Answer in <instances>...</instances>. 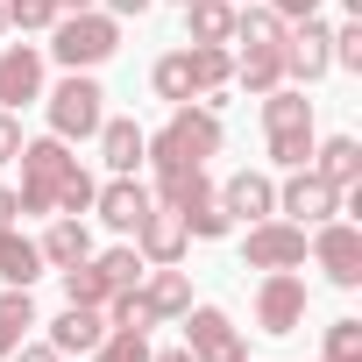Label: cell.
Instances as JSON below:
<instances>
[{"label":"cell","instance_id":"cell-29","mask_svg":"<svg viewBox=\"0 0 362 362\" xmlns=\"http://www.w3.org/2000/svg\"><path fill=\"white\" fill-rule=\"evenodd\" d=\"M284 15L270 8V0H242V8H235V43H284Z\"/></svg>","mask_w":362,"mask_h":362},{"label":"cell","instance_id":"cell-27","mask_svg":"<svg viewBox=\"0 0 362 362\" xmlns=\"http://www.w3.org/2000/svg\"><path fill=\"white\" fill-rule=\"evenodd\" d=\"M277 128H313V100H305V86H277V93H263V135H277Z\"/></svg>","mask_w":362,"mask_h":362},{"label":"cell","instance_id":"cell-47","mask_svg":"<svg viewBox=\"0 0 362 362\" xmlns=\"http://www.w3.org/2000/svg\"><path fill=\"white\" fill-rule=\"evenodd\" d=\"M242 362H256V355H242Z\"/></svg>","mask_w":362,"mask_h":362},{"label":"cell","instance_id":"cell-45","mask_svg":"<svg viewBox=\"0 0 362 362\" xmlns=\"http://www.w3.org/2000/svg\"><path fill=\"white\" fill-rule=\"evenodd\" d=\"M341 15H362V0H341Z\"/></svg>","mask_w":362,"mask_h":362},{"label":"cell","instance_id":"cell-21","mask_svg":"<svg viewBox=\"0 0 362 362\" xmlns=\"http://www.w3.org/2000/svg\"><path fill=\"white\" fill-rule=\"evenodd\" d=\"M0 277H8L15 291H29L36 277H50V263H43V249L22 235V221H15V228H0Z\"/></svg>","mask_w":362,"mask_h":362},{"label":"cell","instance_id":"cell-17","mask_svg":"<svg viewBox=\"0 0 362 362\" xmlns=\"http://www.w3.org/2000/svg\"><path fill=\"white\" fill-rule=\"evenodd\" d=\"M43 341H50L57 355H93V348L107 341V313H100V305H64Z\"/></svg>","mask_w":362,"mask_h":362},{"label":"cell","instance_id":"cell-13","mask_svg":"<svg viewBox=\"0 0 362 362\" xmlns=\"http://www.w3.org/2000/svg\"><path fill=\"white\" fill-rule=\"evenodd\" d=\"M156 199H149V185H142V177H100V192H93V214L128 242L135 228H142V214H149Z\"/></svg>","mask_w":362,"mask_h":362},{"label":"cell","instance_id":"cell-12","mask_svg":"<svg viewBox=\"0 0 362 362\" xmlns=\"http://www.w3.org/2000/svg\"><path fill=\"white\" fill-rule=\"evenodd\" d=\"M93 142H100V163H107V177H135V170L149 163V128H135V114H107Z\"/></svg>","mask_w":362,"mask_h":362},{"label":"cell","instance_id":"cell-7","mask_svg":"<svg viewBox=\"0 0 362 362\" xmlns=\"http://www.w3.org/2000/svg\"><path fill=\"white\" fill-rule=\"evenodd\" d=\"M305 305H313V291H305L298 270H263L256 277V327L263 334H298L305 327Z\"/></svg>","mask_w":362,"mask_h":362},{"label":"cell","instance_id":"cell-3","mask_svg":"<svg viewBox=\"0 0 362 362\" xmlns=\"http://www.w3.org/2000/svg\"><path fill=\"white\" fill-rule=\"evenodd\" d=\"M43 121L57 142H93L107 121V86L93 71H64L57 86H43Z\"/></svg>","mask_w":362,"mask_h":362},{"label":"cell","instance_id":"cell-23","mask_svg":"<svg viewBox=\"0 0 362 362\" xmlns=\"http://www.w3.org/2000/svg\"><path fill=\"white\" fill-rule=\"evenodd\" d=\"M185 57H192V93H199V100L235 86V50H228V43H185Z\"/></svg>","mask_w":362,"mask_h":362},{"label":"cell","instance_id":"cell-37","mask_svg":"<svg viewBox=\"0 0 362 362\" xmlns=\"http://www.w3.org/2000/svg\"><path fill=\"white\" fill-rule=\"evenodd\" d=\"M334 71H362V15H348L334 29Z\"/></svg>","mask_w":362,"mask_h":362},{"label":"cell","instance_id":"cell-48","mask_svg":"<svg viewBox=\"0 0 362 362\" xmlns=\"http://www.w3.org/2000/svg\"><path fill=\"white\" fill-rule=\"evenodd\" d=\"M177 8H185V0H177Z\"/></svg>","mask_w":362,"mask_h":362},{"label":"cell","instance_id":"cell-25","mask_svg":"<svg viewBox=\"0 0 362 362\" xmlns=\"http://www.w3.org/2000/svg\"><path fill=\"white\" fill-rule=\"evenodd\" d=\"M29 327H43V320H36V298L8 284V291H0V362H8V355L29 341Z\"/></svg>","mask_w":362,"mask_h":362},{"label":"cell","instance_id":"cell-30","mask_svg":"<svg viewBox=\"0 0 362 362\" xmlns=\"http://www.w3.org/2000/svg\"><path fill=\"white\" fill-rule=\"evenodd\" d=\"M57 284H64V305H100V313H107V298H114V284L93 270V256L71 263V270H57Z\"/></svg>","mask_w":362,"mask_h":362},{"label":"cell","instance_id":"cell-38","mask_svg":"<svg viewBox=\"0 0 362 362\" xmlns=\"http://www.w3.org/2000/svg\"><path fill=\"white\" fill-rule=\"evenodd\" d=\"M22 142H29V135H22V114L0 107V163H15V156H22Z\"/></svg>","mask_w":362,"mask_h":362},{"label":"cell","instance_id":"cell-5","mask_svg":"<svg viewBox=\"0 0 362 362\" xmlns=\"http://www.w3.org/2000/svg\"><path fill=\"white\" fill-rule=\"evenodd\" d=\"M305 256L320 263V277H327L334 291H355V284H362V228H355V221H341V214L320 221L313 242H305Z\"/></svg>","mask_w":362,"mask_h":362},{"label":"cell","instance_id":"cell-10","mask_svg":"<svg viewBox=\"0 0 362 362\" xmlns=\"http://www.w3.org/2000/svg\"><path fill=\"white\" fill-rule=\"evenodd\" d=\"M177 327H185V348H192V362H242V355H249L242 327H235L221 305H192Z\"/></svg>","mask_w":362,"mask_h":362},{"label":"cell","instance_id":"cell-15","mask_svg":"<svg viewBox=\"0 0 362 362\" xmlns=\"http://www.w3.org/2000/svg\"><path fill=\"white\" fill-rule=\"evenodd\" d=\"M142 305H149V320H156V327L185 320V313H192V270H177V263H156V270L142 277Z\"/></svg>","mask_w":362,"mask_h":362},{"label":"cell","instance_id":"cell-35","mask_svg":"<svg viewBox=\"0 0 362 362\" xmlns=\"http://www.w3.org/2000/svg\"><path fill=\"white\" fill-rule=\"evenodd\" d=\"M93 192H100V177L78 163V170L64 177V185H57V214H78V221H86V214H93Z\"/></svg>","mask_w":362,"mask_h":362},{"label":"cell","instance_id":"cell-18","mask_svg":"<svg viewBox=\"0 0 362 362\" xmlns=\"http://www.w3.org/2000/svg\"><path fill=\"white\" fill-rule=\"evenodd\" d=\"M235 86L256 93V100L277 93V86H284V43H242V50H235Z\"/></svg>","mask_w":362,"mask_h":362},{"label":"cell","instance_id":"cell-11","mask_svg":"<svg viewBox=\"0 0 362 362\" xmlns=\"http://www.w3.org/2000/svg\"><path fill=\"white\" fill-rule=\"evenodd\" d=\"M43 86H50V57L36 43H8V50H0V107H8V114L36 107Z\"/></svg>","mask_w":362,"mask_h":362},{"label":"cell","instance_id":"cell-40","mask_svg":"<svg viewBox=\"0 0 362 362\" xmlns=\"http://www.w3.org/2000/svg\"><path fill=\"white\" fill-rule=\"evenodd\" d=\"M8 362H64V355H57V348H50V341H22V348H15V355H8Z\"/></svg>","mask_w":362,"mask_h":362},{"label":"cell","instance_id":"cell-6","mask_svg":"<svg viewBox=\"0 0 362 362\" xmlns=\"http://www.w3.org/2000/svg\"><path fill=\"white\" fill-rule=\"evenodd\" d=\"M334 214H348V192H341V185H327L313 163H305V170H284V185H277V221L320 228V221H334Z\"/></svg>","mask_w":362,"mask_h":362},{"label":"cell","instance_id":"cell-32","mask_svg":"<svg viewBox=\"0 0 362 362\" xmlns=\"http://www.w3.org/2000/svg\"><path fill=\"white\" fill-rule=\"evenodd\" d=\"M313 142H320V128H277L270 135V163L277 170H305L313 163Z\"/></svg>","mask_w":362,"mask_h":362},{"label":"cell","instance_id":"cell-43","mask_svg":"<svg viewBox=\"0 0 362 362\" xmlns=\"http://www.w3.org/2000/svg\"><path fill=\"white\" fill-rule=\"evenodd\" d=\"M149 362H192V348H149Z\"/></svg>","mask_w":362,"mask_h":362},{"label":"cell","instance_id":"cell-49","mask_svg":"<svg viewBox=\"0 0 362 362\" xmlns=\"http://www.w3.org/2000/svg\"><path fill=\"white\" fill-rule=\"evenodd\" d=\"M235 8H242V0H235Z\"/></svg>","mask_w":362,"mask_h":362},{"label":"cell","instance_id":"cell-42","mask_svg":"<svg viewBox=\"0 0 362 362\" xmlns=\"http://www.w3.org/2000/svg\"><path fill=\"white\" fill-rule=\"evenodd\" d=\"M22 221V199H15V185H0V228H15Z\"/></svg>","mask_w":362,"mask_h":362},{"label":"cell","instance_id":"cell-20","mask_svg":"<svg viewBox=\"0 0 362 362\" xmlns=\"http://www.w3.org/2000/svg\"><path fill=\"white\" fill-rule=\"evenodd\" d=\"M221 185L206 177V163H192V170H156V185H149V199L156 206H170V214H192L199 199H214Z\"/></svg>","mask_w":362,"mask_h":362},{"label":"cell","instance_id":"cell-16","mask_svg":"<svg viewBox=\"0 0 362 362\" xmlns=\"http://www.w3.org/2000/svg\"><path fill=\"white\" fill-rule=\"evenodd\" d=\"M221 206H228V221H270L277 214V177L270 170H235L221 185Z\"/></svg>","mask_w":362,"mask_h":362},{"label":"cell","instance_id":"cell-34","mask_svg":"<svg viewBox=\"0 0 362 362\" xmlns=\"http://www.w3.org/2000/svg\"><path fill=\"white\" fill-rule=\"evenodd\" d=\"M0 8H8V29H22V36H43L64 8H57V0H0Z\"/></svg>","mask_w":362,"mask_h":362},{"label":"cell","instance_id":"cell-44","mask_svg":"<svg viewBox=\"0 0 362 362\" xmlns=\"http://www.w3.org/2000/svg\"><path fill=\"white\" fill-rule=\"evenodd\" d=\"M57 8H64V15H78V8H100V0H57Z\"/></svg>","mask_w":362,"mask_h":362},{"label":"cell","instance_id":"cell-28","mask_svg":"<svg viewBox=\"0 0 362 362\" xmlns=\"http://www.w3.org/2000/svg\"><path fill=\"white\" fill-rule=\"evenodd\" d=\"M93 270L114 284V291H135L142 277H149V263H142V249L135 242H114V249H93Z\"/></svg>","mask_w":362,"mask_h":362},{"label":"cell","instance_id":"cell-14","mask_svg":"<svg viewBox=\"0 0 362 362\" xmlns=\"http://www.w3.org/2000/svg\"><path fill=\"white\" fill-rule=\"evenodd\" d=\"M128 242L142 249V263H149V270H156V263H185V249H192L185 221H177L170 206H149V214H142V228H135Z\"/></svg>","mask_w":362,"mask_h":362},{"label":"cell","instance_id":"cell-2","mask_svg":"<svg viewBox=\"0 0 362 362\" xmlns=\"http://www.w3.org/2000/svg\"><path fill=\"white\" fill-rule=\"evenodd\" d=\"M50 64H64V71H100L114 50H121V22L107 15V8H78V15H57L50 29Z\"/></svg>","mask_w":362,"mask_h":362},{"label":"cell","instance_id":"cell-41","mask_svg":"<svg viewBox=\"0 0 362 362\" xmlns=\"http://www.w3.org/2000/svg\"><path fill=\"white\" fill-rule=\"evenodd\" d=\"M270 8H277L284 22H305V15H320V0H270Z\"/></svg>","mask_w":362,"mask_h":362},{"label":"cell","instance_id":"cell-26","mask_svg":"<svg viewBox=\"0 0 362 362\" xmlns=\"http://www.w3.org/2000/svg\"><path fill=\"white\" fill-rule=\"evenodd\" d=\"M149 93H156L163 107H185V100H199V93H192V57H185V50L156 57V64H149Z\"/></svg>","mask_w":362,"mask_h":362},{"label":"cell","instance_id":"cell-24","mask_svg":"<svg viewBox=\"0 0 362 362\" xmlns=\"http://www.w3.org/2000/svg\"><path fill=\"white\" fill-rule=\"evenodd\" d=\"M185 43H235V0H185Z\"/></svg>","mask_w":362,"mask_h":362},{"label":"cell","instance_id":"cell-4","mask_svg":"<svg viewBox=\"0 0 362 362\" xmlns=\"http://www.w3.org/2000/svg\"><path fill=\"white\" fill-rule=\"evenodd\" d=\"M15 163H22V185H15L22 214H57V185H64V177L78 170L71 142H57V135H29Z\"/></svg>","mask_w":362,"mask_h":362},{"label":"cell","instance_id":"cell-36","mask_svg":"<svg viewBox=\"0 0 362 362\" xmlns=\"http://www.w3.org/2000/svg\"><path fill=\"white\" fill-rule=\"evenodd\" d=\"M320 362H362V320H334L327 327V355Z\"/></svg>","mask_w":362,"mask_h":362},{"label":"cell","instance_id":"cell-22","mask_svg":"<svg viewBox=\"0 0 362 362\" xmlns=\"http://www.w3.org/2000/svg\"><path fill=\"white\" fill-rule=\"evenodd\" d=\"M313 170L327 177V185L355 192V185H362V142H355V135H327V142H313Z\"/></svg>","mask_w":362,"mask_h":362},{"label":"cell","instance_id":"cell-46","mask_svg":"<svg viewBox=\"0 0 362 362\" xmlns=\"http://www.w3.org/2000/svg\"><path fill=\"white\" fill-rule=\"evenodd\" d=\"M0 36H8V8H0Z\"/></svg>","mask_w":362,"mask_h":362},{"label":"cell","instance_id":"cell-8","mask_svg":"<svg viewBox=\"0 0 362 362\" xmlns=\"http://www.w3.org/2000/svg\"><path fill=\"white\" fill-rule=\"evenodd\" d=\"M327 71H334V29L320 15L291 22L284 29V86H320Z\"/></svg>","mask_w":362,"mask_h":362},{"label":"cell","instance_id":"cell-39","mask_svg":"<svg viewBox=\"0 0 362 362\" xmlns=\"http://www.w3.org/2000/svg\"><path fill=\"white\" fill-rule=\"evenodd\" d=\"M100 8H107V15H114V22H142V15H149V8H156V0H100Z\"/></svg>","mask_w":362,"mask_h":362},{"label":"cell","instance_id":"cell-31","mask_svg":"<svg viewBox=\"0 0 362 362\" xmlns=\"http://www.w3.org/2000/svg\"><path fill=\"white\" fill-rule=\"evenodd\" d=\"M177 221H185V235H192V242H228V235H235V221H228L221 192H214V199H199L192 214H177Z\"/></svg>","mask_w":362,"mask_h":362},{"label":"cell","instance_id":"cell-19","mask_svg":"<svg viewBox=\"0 0 362 362\" xmlns=\"http://www.w3.org/2000/svg\"><path fill=\"white\" fill-rule=\"evenodd\" d=\"M36 249H43V263H50V270H71V263H86V256H93V228H86L78 214H50V228H43V242H36Z\"/></svg>","mask_w":362,"mask_h":362},{"label":"cell","instance_id":"cell-33","mask_svg":"<svg viewBox=\"0 0 362 362\" xmlns=\"http://www.w3.org/2000/svg\"><path fill=\"white\" fill-rule=\"evenodd\" d=\"M86 362H149V334H128V327H107V341L86 355Z\"/></svg>","mask_w":362,"mask_h":362},{"label":"cell","instance_id":"cell-1","mask_svg":"<svg viewBox=\"0 0 362 362\" xmlns=\"http://www.w3.org/2000/svg\"><path fill=\"white\" fill-rule=\"evenodd\" d=\"M221 114L206 100H185V107H170L163 128L149 135V170H192V163H214L221 156Z\"/></svg>","mask_w":362,"mask_h":362},{"label":"cell","instance_id":"cell-9","mask_svg":"<svg viewBox=\"0 0 362 362\" xmlns=\"http://www.w3.org/2000/svg\"><path fill=\"white\" fill-rule=\"evenodd\" d=\"M242 263L249 270H305V228L298 221H249L242 235Z\"/></svg>","mask_w":362,"mask_h":362}]
</instances>
